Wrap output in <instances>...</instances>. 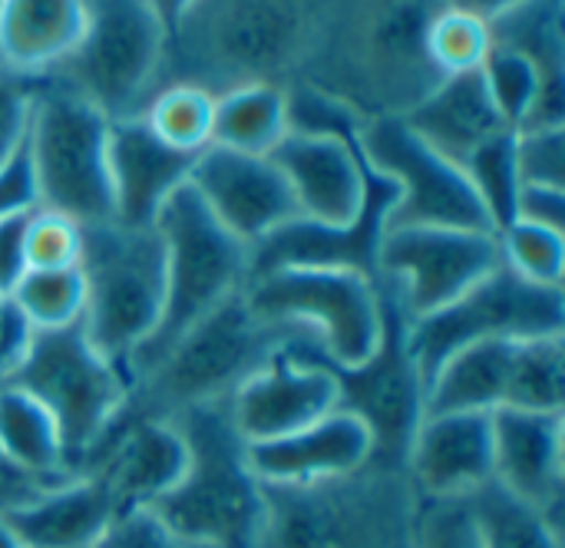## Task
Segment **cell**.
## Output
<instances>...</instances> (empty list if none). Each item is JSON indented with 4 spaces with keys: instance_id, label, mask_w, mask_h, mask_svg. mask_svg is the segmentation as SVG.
<instances>
[{
    "instance_id": "obj_1",
    "label": "cell",
    "mask_w": 565,
    "mask_h": 548,
    "mask_svg": "<svg viewBox=\"0 0 565 548\" xmlns=\"http://www.w3.org/2000/svg\"><path fill=\"white\" fill-rule=\"evenodd\" d=\"M169 420L185 440V470L149 516L192 548H258L265 486L248 463L228 400L185 407Z\"/></svg>"
},
{
    "instance_id": "obj_2",
    "label": "cell",
    "mask_w": 565,
    "mask_h": 548,
    "mask_svg": "<svg viewBox=\"0 0 565 548\" xmlns=\"http://www.w3.org/2000/svg\"><path fill=\"white\" fill-rule=\"evenodd\" d=\"M417 513L404 466L371 460L341 480L265 486L258 548H414Z\"/></svg>"
},
{
    "instance_id": "obj_3",
    "label": "cell",
    "mask_w": 565,
    "mask_h": 548,
    "mask_svg": "<svg viewBox=\"0 0 565 548\" xmlns=\"http://www.w3.org/2000/svg\"><path fill=\"white\" fill-rule=\"evenodd\" d=\"M156 232L166 255V301L152 337L126 367L129 384H136L192 324L242 294L252 268V251L212 218L189 182L162 202Z\"/></svg>"
},
{
    "instance_id": "obj_4",
    "label": "cell",
    "mask_w": 565,
    "mask_h": 548,
    "mask_svg": "<svg viewBox=\"0 0 565 548\" xmlns=\"http://www.w3.org/2000/svg\"><path fill=\"white\" fill-rule=\"evenodd\" d=\"M295 334L298 327L262 321L245 294H235L192 324L132 384L126 407L146 417H172L185 407L228 400Z\"/></svg>"
},
{
    "instance_id": "obj_5",
    "label": "cell",
    "mask_w": 565,
    "mask_h": 548,
    "mask_svg": "<svg viewBox=\"0 0 565 548\" xmlns=\"http://www.w3.org/2000/svg\"><path fill=\"white\" fill-rule=\"evenodd\" d=\"M242 294L262 321L305 331L315 354L338 370L371 361L387 331L384 291L361 271L271 268L252 275Z\"/></svg>"
},
{
    "instance_id": "obj_6",
    "label": "cell",
    "mask_w": 565,
    "mask_h": 548,
    "mask_svg": "<svg viewBox=\"0 0 565 548\" xmlns=\"http://www.w3.org/2000/svg\"><path fill=\"white\" fill-rule=\"evenodd\" d=\"M76 268L86 284L79 327L126 370L162 318L166 255L159 232L126 228L119 222L83 225V255Z\"/></svg>"
},
{
    "instance_id": "obj_7",
    "label": "cell",
    "mask_w": 565,
    "mask_h": 548,
    "mask_svg": "<svg viewBox=\"0 0 565 548\" xmlns=\"http://www.w3.org/2000/svg\"><path fill=\"white\" fill-rule=\"evenodd\" d=\"M109 126L113 119L86 96L40 76L23 142L40 208L63 212L79 225L113 222Z\"/></svg>"
},
{
    "instance_id": "obj_8",
    "label": "cell",
    "mask_w": 565,
    "mask_h": 548,
    "mask_svg": "<svg viewBox=\"0 0 565 548\" xmlns=\"http://www.w3.org/2000/svg\"><path fill=\"white\" fill-rule=\"evenodd\" d=\"M10 384L33 394L56 420L70 476H76L96 443L109 433L132 390L126 370L113 364L79 324L36 331Z\"/></svg>"
},
{
    "instance_id": "obj_9",
    "label": "cell",
    "mask_w": 565,
    "mask_h": 548,
    "mask_svg": "<svg viewBox=\"0 0 565 548\" xmlns=\"http://www.w3.org/2000/svg\"><path fill=\"white\" fill-rule=\"evenodd\" d=\"M565 334L563 288L530 284L503 265L447 308L407 321V347L424 374H430L460 347L480 341H536Z\"/></svg>"
},
{
    "instance_id": "obj_10",
    "label": "cell",
    "mask_w": 565,
    "mask_h": 548,
    "mask_svg": "<svg viewBox=\"0 0 565 548\" xmlns=\"http://www.w3.org/2000/svg\"><path fill=\"white\" fill-rule=\"evenodd\" d=\"M354 146L367 169L391 179L397 189L387 228L437 225L497 232L467 172L454 159L437 152L424 136H417L404 116H387L358 126Z\"/></svg>"
},
{
    "instance_id": "obj_11",
    "label": "cell",
    "mask_w": 565,
    "mask_h": 548,
    "mask_svg": "<svg viewBox=\"0 0 565 548\" xmlns=\"http://www.w3.org/2000/svg\"><path fill=\"white\" fill-rule=\"evenodd\" d=\"M89 23L79 46L53 69L50 79L86 96L109 119L139 116L166 33L142 0H86Z\"/></svg>"
},
{
    "instance_id": "obj_12",
    "label": "cell",
    "mask_w": 565,
    "mask_h": 548,
    "mask_svg": "<svg viewBox=\"0 0 565 548\" xmlns=\"http://www.w3.org/2000/svg\"><path fill=\"white\" fill-rule=\"evenodd\" d=\"M500 268L497 232L397 225L377 245V281L407 321L427 318Z\"/></svg>"
},
{
    "instance_id": "obj_13",
    "label": "cell",
    "mask_w": 565,
    "mask_h": 548,
    "mask_svg": "<svg viewBox=\"0 0 565 548\" xmlns=\"http://www.w3.org/2000/svg\"><path fill=\"white\" fill-rule=\"evenodd\" d=\"M381 284V281H377ZM387 331L371 361L351 370H338V407L354 413L374 440V463L404 466L407 447L427 417V380L407 347V318L397 308V301L387 294Z\"/></svg>"
},
{
    "instance_id": "obj_14",
    "label": "cell",
    "mask_w": 565,
    "mask_h": 548,
    "mask_svg": "<svg viewBox=\"0 0 565 548\" xmlns=\"http://www.w3.org/2000/svg\"><path fill=\"white\" fill-rule=\"evenodd\" d=\"M331 410H338V384L305 331L275 351L228 397L232 423L248 447L288 437Z\"/></svg>"
},
{
    "instance_id": "obj_15",
    "label": "cell",
    "mask_w": 565,
    "mask_h": 548,
    "mask_svg": "<svg viewBox=\"0 0 565 548\" xmlns=\"http://www.w3.org/2000/svg\"><path fill=\"white\" fill-rule=\"evenodd\" d=\"M189 185L212 218L248 251L271 232L298 218V205L271 155H245L209 146L199 152Z\"/></svg>"
},
{
    "instance_id": "obj_16",
    "label": "cell",
    "mask_w": 565,
    "mask_h": 548,
    "mask_svg": "<svg viewBox=\"0 0 565 548\" xmlns=\"http://www.w3.org/2000/svg\"><path fill=\"white\" fill-rule=\"evenodd\" d=\"M185 440L169 417H146L129 407L76 470L99 476L113 493L119 516L149 513L182 476Z\"/></svg>"
},
{
    "instance_id": "obj_17",
    "label": "cell",
    "mask_w": 565,
    "mask_h": 548,
    "mask_svg": "<svg viewBox=\"0 0 565 548\" xmlns=\"http://www.w3.org/2000/svg\"><path fill=\"white\" fill-rule=\"evenodd\" d=\"M271 162L291 189L298 218L344 228L364 212L371 169L361 159L354 136L288 129V136L275 146Z\"/></svg>"
},
{
    "instance_id": "obj_18",
    "label": "cell",
    "mask_w": 565,
    "mask_h": 548,
    "mask_svg": "<svg viewBox=\"0 0 565 548\" xmlns=\"http://www.w3.org/2000/svg\"><path fill=\"white\" fill-rule=\"evenodd\" d=\"M394 198H397L394 182L371 169L367 202L358 222L344 228H328L305 218L281 225L262 245L252 248L248 278L271 268H348L377 278V245L387 232V215L394 208Z\"/></svg>"
},
{
    "instance_id": "obj_19",
    "label": "cell",
    "mask_w": 565,
    "mask_h": 548,
    "mask_svg": "<svg viewBox=\"0 0 565 548\" xmlns=\"http://www.w3.org/2000/svg\"><path fill=\"white\" fill-rule=\"evenodd\" d=\"M404 473L420 499H463L493 483L490 413H427L407 447Z\"/></svg>"
},
{
    "instance_id": "obj_20",
    "label": "cell",
    "mask_w": 565,
    "mask_h": 548,
    "mask_svg": "<svg viewBox=\"0 0 565 548\" xmlns=\"http://www.w3.org/2000/svg\"><path fill=\"white\" fill-rule=\"evenodd\" d=\"M493 483L516 503L559 519L565 480L563 413L503 407L490 413Z\"/></svg>"
},
{
    "instance_id": "obj_21",
    "label": "cell",
    "mask_w": 565,
    "mask_h": 548,
    "mask_svg": "<svg viewBox=\"0 0 565 548\" xmlns=\"http://www.w3.org/2000/svg\"><path fill=\"white\" fill-rule=\"evenodd\" d=\"M371 460V430L341 407L288 437L248 447V463L262 486H308L341 480L364 470Z\"/></svg>"
},
{
    "instance_id": "obj_22",
    "label": "cell",
    "mask_w": 565,
    "mask_h": 548,
    "mask_svg": "<svg viewBox=\"0 0 565 548\" xmlns=\"http://www.w3.org/2000/svg\"><path fill=\"white\" fill-rule=\"evenodd\" d=\"M199 155L169 149L142 122V116H122L109 126V189L113 222L126 228H156L162 202L189 182Z\"/></svg>"
},
{
    "instance_id": "obj_23",
    "label": "cell",
    "mask_w": 565,
    "mask_h": 548,
    "mask_svg": "<svg viewBox=\"0 0 565 548\" xmlns=\"http://www.w3.org/2000/svg\"><path fill=\"white\" fill-rule=\"evenodd\" d=\"M116 519L119 506L106 483L99 476L79 473L50 486L3 523L23 548H93Z\"/></svg>"
},
{
    "instance_id": "obj_24",
    "label": "cell",
    "mask_w": 565,
    "mask_h": 548,
    "mask_svg": "<svg viewBox=\"0 0 565 548\" xmlns=\"http://www.w3.org/2000/svg\"><path fill=\"white\" fill-rule=\"evenodd\" d=\"M86 23V0H0V63L46 76L79 46Z\"/></svg>"
},
{
    "instance_id": "obj_25",
    "label": "cell",
    "mask_w": 565,
    "mask_h": 548,
    "mask_svg": "<svg viewBox=\"0 0 565 548\" xmlns=\"http://www.w3.org/2000/svg\"><path fill=\"white\" fill-rule=\"evenodd\" d=\"M411 129L424 136L437 152L463 165V159L493 132L507 129L490 93L483 83V73H460L444 76L440 86L420 99L407 116Z\"/></svg>"
},
{
    "instance_id": "obj_26",
    "label": "cell",
    "mask_w": 565,
    "mask_h": 548,
    "mask_svg": "<svg viewBox=\"0 0 565 548\" xmlns=\"http://www.w3.org/2000/svg\"><path fill=\"white\" fill-rule=\"evenodd\" d=\"M520 341H480L450 354L427 380V413H497L510 400Z\"/></svg>"
},
{
    "instance_id": "obj_27",
    "label": "cell",
    "mask_w": 565,
    "mask_h": 548,
    "mask_svg": "<svg viewBox=\"0 0 565 548\" xmlns=\"http://www.w3.org/2000/svg\"><path fill=\"white\" fill-rule=\"evenodd\" d=\"M288 96L268 83H245L215 96L212 146L245 155H271L288 136Z\"/></svg>"
},
{
    "instance_id": "obj_28",
    "label": "cell",
    "mask_w": 565,
    "mask_h": 548,
    "mask_svg": "<svg viewBox=\"0 0 565 548\" xmlns=\"http://www.w3.org/2000/svg\"><path fill=\"white\" fill-rule=\"evenodd\" d=\"M0 450L33 476L66 480V453L56 420L20 384L0 387Z\"/></svg>"
},
{
    "instance_id": "obj_29",
    "label": "cell",
    "mask_w": 565,
    "mask_h": 548,
    "mask_svg": "<svg viewBox=\"0 0 565 548\" xmlns=\"http://www.w3.org/2000/svg\"><path fill=\"white\" fill-rule=\"evenodd\" d=\"M142 122L162 139L169 149L199 155L212 146L215 126V96L195 83H179L156 93L146 109H139Z\"/></svg>"
},
{
    "instance_id": "obj_30",
    "label": "cell",
    "mask_w": 565,
    "mask_h": 548,
    "mask_svg": "<svg viewBox=\"0 0 565 548\" xmlns=\"http://www.w3.org/2000/svg\"><path fill=\"white\" fill-rule=\"evenodd\" d=\"M460 169L467 172L473 192L480 195L493 228L500 232L503 225H510L516 218V202L523 192L520 162H516V132L513 129L493 132L463 159Z\"/></svg>"
},
{
    "instance_id": "obj_31",
    "label": "cell",
    "mask_w": 565,
    "mask_h": 548,
    "mask_svg": "<svg viewBox=\"0 0 565 548\" xmlns=\"http://www.w3.org/2000/svg\"><path fill=\"white\" fill-rule=\"evenodd\" d=\"M565 334L516 344L510 400L513 410L565 413Z\"/></svg>"
},
{
    "instance_id": "obj_32",
    "label": "cell",
    "mask_w": 565,
    "mask_h": 548,
    "mask_svg": "<svg viewBox=\"0 0 565 548\" xmlns=\"http://www.w3.org/2000/svg\"><path fill=\"white\" fill-rule=\"evenodd\" d=\"M10 301L36 331H60L83 321L86 284L79 268H53V271H26L13 288Z\"/></svg>"
},
{
    "instance_id": "obj_33",
    "label": "cell",
    "mask_w": 565,
    "mask_h": 548,
    "mask_svg": "<svg viewBox=\"0 0 565 548\" xmlns=\"http://www.w3.org/2000/svg\"><path fill=\"white\" fill-rule=\"evenodd\" d=\"M473 506L487 533V548H563L559 519L516 503L497 483L477 490Z\"/></svg>"
},
{
    "instance_id": "obj_34",
    "label": "cell",
    "mask_w": 565,
    "mask_h": 548,
    "mask_svg": "<svg viewBox=\"0 0 565 548\" xmlns=\"http://www.w3.org/2000/svg\"><path fill=\"white\" fill-rule=\"evenodd\" d=\"M424 46H427L430 63L444 76L477 73V69H483V63L493 50V26L477 13L444 7L427 23Z\"/></svg>"
},
{
    "instance_id": "obj_35",
    "label": "cell",
    "mask_w": 565,
    "mask_h": 548,
    "mask_svg": "<svg viewBox=\"0 0 565 548\" xmlns=\"http://www.w3.org/2000/svg\"><path fill=\"white\" fill-rule=\"evenodd\" d=\"M500 245V265L513 275H520L530 284L543 288H563L565 271V235L556 228L513 218L497 232Z\"/></svg>"
},
{
    "instance_id": "obj_36",
    "label": "cell",
    "mask_w": 565,
    "mask_h": 548,
    "mask_svg": "<svg viewBox=\"0 0 565 548\" xmlns=\"http://www.w3.org/2000/svg\"><path fill=\"white\" fill-rule=\"evenodd\" d=\"M23 255L30 271L76 268L83 255V225L63 212L33 205L23 228Z\"/></svg>"
},
{
    "instance_id": "obj_37",
    "label": "cell",
    "mask_w": 565,
    "mask_h": 548,
    "mask_svg": "<svg viewBox=\"0 0 565 548\" xmlns=\"http://www.w3.org/2000/svg\"><path fill=\"white\" fill-rule=\"evenodd\" d=\"M414 548H487V533L473 496L420 499Z\"/></svg>"
},
{
    "instance_id": "obj_38",
    "label": "cell",
    "mask_w": 565,
    "mask_h": 548,
    "mask_svg": "<svg viewBox=\"0 0 565 548\" xmlns=\"http://www.w3.org/2000/svg\"><path fill=\"white\" fill-rule=\"evenodd\" d=\"M516 162L523 185L565 189V132L559 126H530L516 132Z\"/></svg>"
},
{
    "instance_id": "obj_39",
    "label": "cell",
    "mask_w": 565,
    "mask_h": 548,
    "mask_svg": "<svg viewBox=\"0 0 565 548\" xmlns=\"http://www.w3.org/2000/svg\"><path fill=\"white\" fill-rule=\"evenodd\" d=\"M40 76L13 73L0 63V169L23 149Z\"/></svg>"
},
{
    "instance_id": "obj_40",
    "label": "cell",
    "mask_w": 565,
    "mask_h": 548,
    "mask_svg": "<svg viewBox=\"0 0 565 548\" xmlns=\"http://www.w3.org/2000/svg\"><path fill=\"white\" fill-rule=\"evenodd\" d=\"M93 548H192L169 536L149 513H129L113 523V529Z\"/></svg>"
},
{
    "instance_id": "obj_41",
    "label": "cell",
    "mask_w": 565,
    "mask_h": 548,
    "mask_svg": "<svg viewBox=\"0 0 565 548\" xmlns=\"http://www.w3.org/2000/svg\"><path fill=\"white\" fill-rule=\"evenodd\" d=\"M33 327L10 298H0V387L10 384L30 351Z\"/></svg>"
},
{
    "instance_id": "obj_42",
    "label": "cell",
    "mask_w": 565,
    "mask_h": 548,
    "mask_svg": "<svg viewBox=\"0 0 565 548\" xmlns=\"http://www.w3.org/2000/svg\"><path fill=\"white\" fill-rule=\"evenodd\" d=\"M70 480V476H66ZM63 480H46V476H33L23 466H17L3 450H0V519L13 516L17 509L30 506L36 496H43L50 486H56Z\"/></svg>"
},
{
    "instance_id": "obj_43",
    "label": "cell",
    "mask_w": 565,
    "mask_h": 548,
    "mask_svg": "<svg viewBox=\"0 0 565 548\" xmlns=\"http://www.w3.org/2000/svg\"><path fill=\"white\" fill-rule=\"evenodd\" d=\"M26 212L0 218V298H10L20 278L30 271L26 255H23V228H26Z\"/></svg>"
},
{
    "instance_id": "obj_44",
    "label": "cell",
    "mask_w": 565,
    "mask_h": 548,
    "mask_svg": "<svg viewBox=\"0 0 565 548\" xmlns=\"http://www.w3.org/2000/svg\"><path fill=\"white\" fill-rule=\"evenodd\" d=\"M516 218L536 222L546 228H565V189L553 185H523L520 202H516Z\"/></svg>"
},
{
    "instance_id": "obj_45",
    "label": "cell",
    "mask_w": 565,
    "mask_h": 548,
    "mask_svg": "<svg viewBox=\"0 0 565 548\" xmlns=\"http://www.w3.org/2000/svg\"><path fill=\"white\" fill-rule=\"evenodd\" d=\"M36 205V192H33V175L26 165V152L20 149L3 169H0V218L26 212Z\"/></svg>"
},
{
    "instance_id": "obj_46",
    "label": "cell",
    "mask_w": 565,
    "mask_h": 548,
    "mask_svg": "<svg viewBox=\"0 0 565 548\" xmlns=\"http://www.w3.org/2000/svg\"><path fill=\"white\" fill-rule=\"evenodd\" d=\"M142 3H146V10L156 17V23L162 26L166 40H169V36H175V33L182 30V23L189 20L192 7H195L199 0H142Z\"/></svg>"
},
{
    "instance_id": "obj_47",
    "label": "cell",
    "mask_w": 565,
    "mask_h": 548,
    "mask_svg": "<svg viewBox=\"0 0 565 548\" xmlns=\"http://www.w3.org/2000/svg\"><path fill=\"white\" fill-rule=\"evenodd\" d=\"M523 3H530V0H447V7L477 13V17H483L487 23H493V20H500V17H507V13H513V10L523 7Z\"/></svg>"
},
{
    "instance_id": "obj_48",
    "label": "cell",
    "mask_w": 565,
    "mask_h": 548,
    "mask_svg": "<svg viewBox=\"0 0 565 548\" xmlns=\"http://www.w3.org/2000/svg\"><path fill=\"white\" fill-rule=\"evenodd\" d=\"M0 548H23L20 546V539L13 536V529L0 519Z\"/></svg>"
}]
</instances>
